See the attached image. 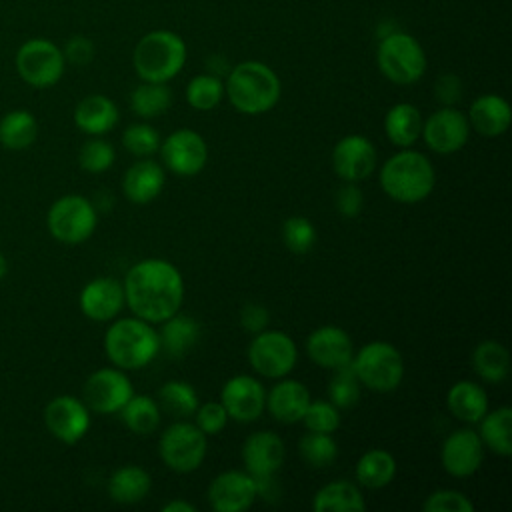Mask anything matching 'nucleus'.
I'll return each instance as SVG.
<instances>
[{
    "label": "nucleus",
    "mask_w": 512,
    "mask_h": 512,
    "mask_svg": "<svg viewBox=\"0 0 512 512\" xmlns=\"http://www.w3.org/2000/svg\"><path fill=\"white\" fill-rule=\"evenodd\" d=\"M126 306L134 316L160 324L180 312L184 302V278L164 258H144L132 264L124 276Z\"/></svg>",
    "instance_id": "1"
},
{
    "label": "nucleus",
    "mask_w": 512,
    "mask_h": 512,
    "mask_svg": "<svg viewBox=\"0 0 512 512\" xmlns=\"http://www.w3.org/2000/svg\"><path fill=\"white\" fill-rule=\"evenodd\" d=\"M282 84L278 74L264 62L246 60L228 70L224 94L230 104L246 114L256 116L272 110L280 100Z\"/></svg>",
    "instance_id": "2"
},
{
    "label": "nucleus",
    "mask_w": 512,
    "mask_h": 512,
    "mask_svg": "<svg viewBox=\"0 0 512 512\" xmlns=\"http://www.w3.org/2000/svg\"><path fill=\"white\" fill-rule=\"evenodd\" d=\"M380 186L392 200L400 204H416L426 200L436 186V170L426 154L400 148L380 168Z\"/></svg>",
    "instance_id": "3"
},
{
    "label": "nucleus",
    "mask_w": 512,
    "mask_h": 512,
    "mask_svg": "<svg viewBox=\"0 0 512 512\" xmlns=\"http://www.w3.org/2000/svg\"><path fill=\"white\" fill-rule=\"evenodd\" d=\"M104 352L112 366L140 370L160 354L158 330L138 316L114 320L104 334Z\"/></svg>",
    "instance_id": "4"
},
{
    "label": "nucleus",
    "mask_w": 512,
    "mask_h": 512,
    "mask_svg": "<svg viewBox=\"0 0 512 512\" xmlns=\"http://www.w3.org/2000/svg\"><path fill=\"white\" fill-rule=\"evenodd\" d=\"M132 62L140 80L168 82L184 68L186 44L176 32L154 30L138 40Z\"/></svg>",
    "instance_id": "5"
},
{
    "label": "nucleus",
    "mask_w": 512,
    "mask_h": 512,
    "mask_svg": "<svg viewBox=\"0 0 512 512\" xmlns=\"http://www.w3.org/2000/svg\"><path fill=\"white\" fill-rule=\"evenodd\" d=\"M350 364L360 386L372 392H392L404 378V358L400 350L384 340H374L354 350Z\"/></svg>",
    "instance_id": "6"
},
{
    "label": "nucleus",
    "mask_w": 512,
    "mask_h": 512,
    "mask_svg": "<svg viewBox=\"0 0 512 512\" xmlns=\"http://www.w3.org/2000/svg\"><path fill=\"white\" fill-rule=\"evenodd\" d=\"M380 72L394 84L408 86L418 82L426 72V54L420 42L406 32H388L380 38L376 50Z\"/></svg>",
    "instance_id": "7"
},
{
    "label": "nucleus",
    "mask_w": 512,
    "mask_h": 512,
    "mask_svg": "<svg viewBox=\"0 0 512 512\" xmlns=\"http://www.w3.org/2000/svg\"><path fill=\"white\" fill-rule=\"evenodd\" d=\"M158 454L172 472H194L208 454V436L194 422L176 420L160 434Z\"/></svg>",
    "instance_id": "8"
},
{
    "label": "nucleus",
    "mask_w": 512,
    "mask_h": 512,
    "mask_svg": "<svg viewBox=\"0 0 512 512\" xmlns=\"http://www.w3.org/2000/svg\"><path fill=\"white\" fill-rule=\"evenodd\" d=\"M46 224L54 240L76 246L94 234L98 212L88 198L80 194H66L48 208Z\"/></svg>",
    "instance_id": "9"
},
{
    "label": "nucleus",
    "mask_w": 512,
    "mask_h": 512,
    "mask_svg": "<svg viewBox=\"0 0 512 512\" xmlns=\"http://www.w3.org/2000/svg\"><path fill=\"white\" fill-rule=\"evenodd\" d=\"M298 362V348L284 330H268L254 334L248 344V364L264 378H284Z\"/></svg>",
    "instance_id": "10"
},
{
    "label": "nucleus",
    "mask_w": 512,
    "mask_h": 512,
    "mask_svg": "<svg viewBox=\"0 0 512 512\" xmlns=\"http://www.w3.org/2000/svg\"><path fill=\"white\" fill-rule=\"evenodd\" d=\"M64 64L62 50L46 38H32L16 52V70L34 88L54 86L64 74Z\"/></svg>",
    "instance_id": "11"
},
{
    "label": "nucleus",
    "mask_w": 512,
    "mask_h": 512,
    "mask_svg": "<svg viewBox=\"0 0 512 512\" xmlns=\"http://www.w3.org/2000/svg\"><path fill=\"white\" fill-rule=\"evenodd\" d=\"M158 152L162 158V166L182 178L200 174L208 162V144L204 136L192 128H180L170 132L160 142Z\"/></svg>",
    "instance_id": "12"
},
{
    "label": "nucleus",
    "mask_w": 512,
    "mask_h": 512,
    "mask_svg": "<svg viewBox=\"0 0 512 512\" xmlns=\"http://www.w3.org/2000/svg\"><path fill=\"white\" fill-rule=\"evenodd\" d=\"M134 394L132 380L128 378L126 370L120 368H100L92 372L82 390V400L88 410L98 414H114L130 400Z\"/></svg>",
    "instance_id": "13"
},
{
    "label": "nucleus",
    "mask_w": 512,
    "mask_h": 512,
    "mask_svg": "<svg viewBox=\"0 0 512 512\" xmlns=\"http://www.w3.org/2000/svg\"><path fill=\"white\" fill-rule=\"evenodd\" d=\"M470 136V124L462 110L442 106L422 122L420 138L436 154H454L462 150Z\"/></svg>",
    "instance_id": "14"
},
{
    "label": "nucleus",
    "mask_w": 512,
    "mask_h": 512,
    "mask_svg": "<svg viewBox=\"0 0 512 512\" xmlns=\"http://www.w3.org/2000/svg\"><path fill=\"white\" fill-rule=\"evenodd\" d=\"M220 402L234 422H254L266 410V390L262 382L250 374L228 378L220 390Z\"/></svg>",
    "instance_id": "15"
},
{
    "label": "nucleus",
    "mask_w": 512,
    "mask_h": 512,
    "mask_svg": "<svg viewBox=\"0 0 512 512\" xmlns=\"http://www.w3.org/2000/svg\"><path fill=\"white\" fill-rule=\"evenodd\" d=\"M44 424L60 442L76 444L90 428V410L84 400L70 394H60L46 404Z\"/></svg>",
    "instance_id": "16"
},
{
    "label": "nucleus",
    "mask_w": 512,
    "mask_h": 512,
    "mask_svg": "<svg viewBox=\"0 0 512 512\" xmlns=\"http://www.w3.org/2000/svg\"><path fill=\"white\" fill-rule=\"evenodd\" d=\"M376 148L362 134H348L332 148V168L344 182H362L376 168Z\"/></svg>",
    "instance_id": "17"
},
{
    "label": "nucleus",
    "mask_w": 512,
    "mask_h": 512,
    "mask_svg": "<svg viewBox=\"0 0 512 512\" xmlns=\"http://www.w3.org/2000/svg\"><path fill=\"white\" fill-rule=\"evenodd\" d=\"M484 444L476 430L458 428L448 434L440 448L442 468L454 478H468L476 474L484 460Z\"/></svg>",
    "instance_id": "18"
},
{
    "label": "nucleus",
    "mask_w": 512,
    "mask_h": 512,
    "mask_svg": "<svg viewBox=\"0 0 512 512\" xmlns=\"http://www.w3.org/2000/svg\"><path fill=\"white\" fill-rule=\"evenodd\" d=\"M206 494L216 512H244L258 498L256 480L246 470H226L216 474Z\"/></svg>",
    "instance_id": "19"
},
{
    "label": "nucleus",
    "mask_w": 512,
    "mask_h": 512,
    "mask_svg": "<svg viewBox=\"0 0 512 512\" xmlns=\"http://www.w3.org/2000/svg\"><path fill=\"white\" fill-rule=\"evenodd\" d=\"M286 446L282 438L270 430L252 432L242 444L244 470L254 478H272L282 468Z\"/></svg>",
    "instance_id": "20"
},
{
    "label": "nucleus",
    "mask_w": 512,
    "mask_h": 512,
    "mask_svg": "<svg viewBox=\"0 0 512 512\" xmlns=\"http://www.w3.org/2000/svg\"><path fill=\"white\" fill-rule=\"evenodd\" d=\"M306 354L316 366L338 370L352 362L354 342L344 328L326 324L310 332L306 340Z\"/></svg>",
    "instance_id": "21"
},
{
    "label": "nucleus",
    "mask_w": 512,
    "mask_h": 512,
    "mask_svg": "<svg viewBox=\"0 0 512 512\" xmlns=\"http://www.w3.org/2000/svg\"><path fill=\"white\" fill-rule=\"evenodd\" d=\"M78 302L86 318L94 322H110L126 306L124 286L120 280L110 276L94 278L88 284H84Z\"/></svg>",
    "instance_id": "22"
},
{
    "label": "nucleus",
    "mask_w": 512,
    "mask_h": 512,
    "mask_svg": "<svg viewBox=\"0 0 512 512\" xmlns=\"http://www.w3.org/2000/svg\"><path fill=\"white\" fill-rule=\"evenodd\" d=\"M308 388L294 378H278V382L266 392V410L282 424L300 422L310 402Z\"/></svg>",
    "instance_id": "23"
},
{
    "label": "nucleus",
    "mask_w": 512,
    "mask_h": 512,
    "mask_svg": "<svg viewBox=\"0 0 512 512\" xmlns=\"http://www.w3.org/2000/svg\"><path fill=\"white\" fill-rule=\"evenodd\" d=\"M164 182V166L152 158H140L124 172L122 192L134 204H148L160 196Z\"/></svg>",
    "instance_id": "24"
},
{
    "label": "nucleus",
    "mask_w": 512,
    "mask_h": 512,
    "mask_svg": "<svg viewBox=\"0 0 512 512\" xmlns=\"http://www.w3.org/2000/svg\"><path fill=\"white\" fill-rule=\"evenodd\" d=\"M466 118L470 130H476L486 138H496L510 128L512 110L506 98L498 94H482L472 100Z\"/></svg>",
    "instance_id": "25"
},
{
    "label": "nucleus",
    "mask_w": 512,
    "mask_h": 512,
    "mask_svg": "<svg viewBox=\"0 0 512 512\" xmlns=\"http://www.w3.org/2000/svg\"><path fill=\"white\" fill-rule=\"evenodd\" d=\"M118 106L104 94H90L74 108V124L88 136H102L118 124Z\"/></svg>",
    "instance_id": "26"
},
{
    "label": "nucleus",
    "mask_w": 512,
    "mask_h": 512,
    "mask_svg": "<svg viewBox=\"0 0 512 512\" xmlns=\"http://www.w3.org/2000/svg\"><path fill=\"white\" fill-rule=\"evenodd\" d=\"M446 406L450 414L466 424H478L488 412L486 390L474 380H458L446 394Z\"/></svg>",
    "instance_id": "27"
},
{
    "label": "nucleus",
    "mask_w": 512,
    "mask_h": 512,
    "mask_svg": "<svg viewBox=\"0 0 512 512\" xmlns=\"http://www.w3.org/2000/svg\"><path fill=\"white\" fill-rule=\"evenodd\" d=\"M160 350L168 358H182L190 352V348L196 346L200 338V324L196 318L188 314H172L164 322H160Z\"/></svg>",
    "instance_id": "28"
},
{
    "label": "nucleus",
    "mask_w": 512,
    "mask_h": 512,
    "mask_svg": "<svg viewBox=\"0 0 512 512\" xmlns=\"http://www.w3.org/2000/svg\"><path fill=\"white\" fill-rule=\"evenodd\" d=\"M312 508L316 512H362L366 508V500L358 484L340 478L316 490Z\"/></svg>",
    "instance_id": "29"
},
{
    "label": "nucleus",
    "mask_w": 512,
    "mask_h": 512,
    "mask_svg": "<svg viewBox=\"0 0 512 512\" xmlns=\"http://www.w3.org/2000/svg\"><path fill=\"white\" fill-rule=\"evenodd\" d=\"M108 496L118 504H138L142 502L152 488V478L148 470L136 464L120 466L108 478Z\"/></svg>",
    "instance_id": "30"
},
{
    "label": "nucleus",
    "mask_w": 512,
    "mask_h": 512,
    "mask_svg": "<svg viewBox=\"0 0 512 512\" xmlns=\"http://www.w3.org/2000/svg\"><path fill=\"white\" fill-rule=\"evenodd\" d=\"M422 114L410 102L394 104L384 116V132L396 148H412L422 134Z\"/></svg>",
    "instance_id": "31"
},
{
    "label": "nucleus",
    "mask_w": 512,
    "mask_h": 512,
    "mask_svg": "<svg viewBox=\"0 0 512 512\" xmlns=\"http://www.w3.org/2000/svg\"><path fill=\"white\" fill-rule=\"evenodd\" d=\"M478 436L490 452L508 458L512 454V408L500 406L480 418Z\"/></svg>",
    "instance_id": "32"
},
{
    "label": "nucleus",
    "mask_w": 512,
    "mask_h": 512,
    "mask_svg": "<svg viewBox=\"0 0 512 512\" xmlns=\"http://www.w3.org/2000/svg\"><path fill=\"white\" fill-rule=\"evenodd\" d=\"M472 368L480 380L500 384L510 374V352L496 340H484L472 352Z\"/></svg>",
    "instance_id": "33"
},
{
    "label": "nucleus",
    "mask_w": 512,
    "mask_h": 512,
    "mask_svg": "<svg viewBox=\"0 0 512 512\" xmlns=\"http://www.w3.org/2000/svg\"><path fill=\"white\" fill-rule=\"evenodd\" d=\"M396 476V460L384 448L366 450L356 462V480L362 488L380 490Z\"/></svg>",
    "instance_id": "34"
},
{
    "label": "nucleus",
    "mask_w": 512,
    "mask_h": 512,
    "mask_svg": "<svg viewBox=\"0 0 512 512\" xmlns=\"http://www.w3.org/2000/svg\"><path fill=\"white\" fill-rule=\"evenodd\" d=\"M118 414H120L124 426L138 436L156 432L160 426V420H162V410H160L156 398L146 396V394H132L130 400L120 408Z\"/></svg>",
    "instance_id": "35"
},
{
    "label": "nucleus",
    "mask_w": 512,
    "mask_h": 512,
    "mask_svg": "<svg viewBox=\"0 0 512 512\" xmlns=\"http://www.w3.org/2000/svg\"><path fill=\"white\" fill-rule=\"evenodd\" d=\"M156 402L162 412L174 416L176 420H184L194 416L200 400L194 386L186 380H168L158 388Z\"/></svg>",
    "instance_id": "36"
},
{
    "label": "nucleus",
    "mask_w": 512,
    "mask_h": 512,
    "mask_svg": "<svg viewBox=\"0 0 512 512\" xmlns=\"http://www.w3.org/2000/svg\"><path fill=\"white\" fill-rule=\"evenodd\" d=\"M38 136V122L28 110H12L0 120V144L8 150H26Z\"/></svg>",
    "instance_id": "37"
},
{
    "label": "nucleus",
    "mask_w": 512,
    "mask_h": 512,
    "mask_svg": "<svg viewBox=\"0 0 512 512\" xmlns=\"http://www.w3.org/2000/svg\"><path fill=\"white\" fill-rule=\"evenodd\" d=\"M172 104V92L166 82H144L138 84L130 94V108L136 116L150 120L162 116Z\"/></svg>",
    "instance_id": "38"
},
{
    "label": "nucleus",
    "mask_w": 512,
    "mask_h": 512,
    "mask_svg": "<svg viewBox=\"0 0 512 512\" xmlns=\"http://www.w3.org/2000/svg\"><path fill=\"white\" fill-rule=\"evenodd\" d=\"M300 458L312 468H326L338 456V442L332 434L326 432H306L298 440Z\"/></svg>",
    "instance_id": "39"
},
{
    "label": "nucleus",
    "mask_w": 512,
    "mask_h": 512,
    "mask_svg": "<svg viewBox=\"0 0 512 512\" xmlns=\"http://www.w3.org/2000/svg\"><path fill=\"white\" fill-rule=\"evenodd\" d=\"M224 98V82L210 72L194 76L186 86V102L200 112L216 108Z\"/></svg>",
    "instance_id": "40"
},
{
    "label": "nucleus",
    "mask_w": 512,
    "mask_h": 512,
    "mask_svg": "<svg viewBox=\"0 0 512 512\" xmlns=\"http://www.w3.org/2000/svg\"><path fill=\"white\" fill-rule=\"evenodd\" d=\"M332 372L334 376L328 384V400L340 410L356 406L360 400V382L352 370V364Z\"/></svg>",
    "instance_id": "41"
},
{
    "label": "nucleus",
    "mask_w": 512,
    "mask_h": 512,
    "mask_svg": "<svg viewBox=\"0 0 512 512\" xmlns=\"http://www.w3.org/2000/svg\"><path fill=\"white\" fill-rule=\"evenodd\" d=\"M160 134L148 122H134L122 132V146L138 158H150L160 148Z\"/></svg>",
    "instance_id": "42"
},
{
    "label": "nucleus",
    "mask_w": 512,
    "mask_h": 512,
    "mask_svg": "<svg viewBox=\"0 0 512 512\" xmlns=\"http://www.w3.org/2000/svg\"><path fill=\"white\" fill-rule=\"evenodd\" d=\"M282 242L294 254H306L316 244V226L306 216H290L282 224Z\"/></svg>",
    "instance_id": "43"
},
{
    "label": "nucleus",
    "mask_w": 512,
    "mask_h": 512,
    "mask_svg": "<svg viewBox=\"0 0 512 512\" xmlns=\"http://www.w3.org/2000/svg\"><path fill=\"white\" fill-rule=\"evenodd\" d=\"M114 158H116L114 146L100 136H92L90 140H86L78 152L80 168L90 174L106 172L114 164Z\"/></svg>",
    "instance_id": "44"
},
{
    "label": "nucleus",
    "mask_w": 512,
    "mask_h": 512,
    "mask_svg": "<svg viewBox=\"0 0 512 512\" xmlns=\"http://www.w3.org/2000/svg\"><path fill=\"white\" fill-rule=\"evenodd\" d=\"M310 432H326L334 434L340 428V408H336L330 400H310L302 420Z\"/></svg>",
    "instance_id": "45"
},
{
    "label": "nucleus",
    "mask_w": 512,
    "mask_h": 512,
    "mask_svg": "<svg viewBox=\"0 0 512 512\" xmlns=\"http://www.w3.org/2000/svg\"><path fill=\"white\" fill-rule=\"evenodd\" d=\"M422 510L424 512H474V504L460 490L440 488L426 496Z\"/></svg>",
    "instance_id": "46"
},
{
    "label": "nucleus",
    "mask_w": 512,
    "mask_h": 512,
    "mask_svg": "<svg viewBox=\"0 0 512 512\" xmlns=\"http://www.w3.org/2000/svg\"><path fill=\"white\" fill-rule=\"evenodd\" d=\"M228 414L222 406L220 400H208L204 404H198L194 412V424L206 434V436H216L218 432L224 430L228 424Z\"/></svg>",
    "instance_id": "47"
},
{
    "label": "nucleus",
    "mask_w": 512,
    "mask_h": 512,
    "mask_svg": "<svg viewBox=\"0 0 512 512\" xmlns=\"http://www.w3.org/2000/svg\"><path fill=\"white\" fill-rule=\"evenodd\" d=\"M336 210L344 216V218H354L362 212L364 206V194L358 186V182H344L340 186V190L336 192Z\"/></svg>",
    "instance_id": "48"
},
{
    "label": "nucleus",
    "mask_w": 512,
    "mask_h": 512,
    "mask_svg": "<svg viewBox=\"0 0 512 512\" xmlns=\"http://www.w3.org/2000/svg\"><path fill=\"white\" fill-rule=\"evenodd\" d=\"M268 320H270L268 308L258 302H246L240 310V324L250 334L262 332L268 326Z\"/></svg>",
    "instance_id": "49"
},
{
    "label": "nucleus",
    "mask_w": 512,
    "mask_h": 512,
    "mask_svg": "<svg viewBox=\"0 0 512 512\" xmlns=\"http://www.w3.org/2000/svg\"><path fill=\"white\" fill-rule=\"evenodd\" d=\"M434 94L440 104L454 106L462 96V80L456 74H442L436 80Z\"/></svg>",
    "instance_id": "50"
},
{
    "label": "nucleus",
    "mask_w": 512,
    "mask_h": 512,
    "mask_svg": "<svg viewBox=\"0 0 512 512\" xmlns=\"http://www.w3.org/2000/svg\"><path fill=\"white\" fill-rule=\"evenodd\" d=\"M62 54H64V60L76 66H86L94 58V44L84 36H74L68 40Z\"/></svg>",
    "instance_id": "51"
},
{
    "label": "nucleus",
    "mask_w": 512,
    "mask_h": 512,
    "mask_svg": "<svg viewBox=\"0 0 512 512\" xmlns=\"http://www.w3.org/2000/svg\"><path fill=\"white\" fill-rule=\"evenodd\" d=\"M198 508L186 500H170L162 506V512H196Z\"/></svg>",
    "instance_id": "52"
},
{
    "label": "nucleus",
    "mask_w": 512,
    "mask_h": 512,
    "mask_svg": "<svg viewBox=\"0 0 512 512\" xmlns=\"http://www.w3.org/2000/svg\"><path fill=\"white\" fill-rule=\"evenodd\" d=\"M8 272V262H6V256L0 252V280L6 276Z\"/></svg>",
    "instance_id": "53"
}]
</instances>
